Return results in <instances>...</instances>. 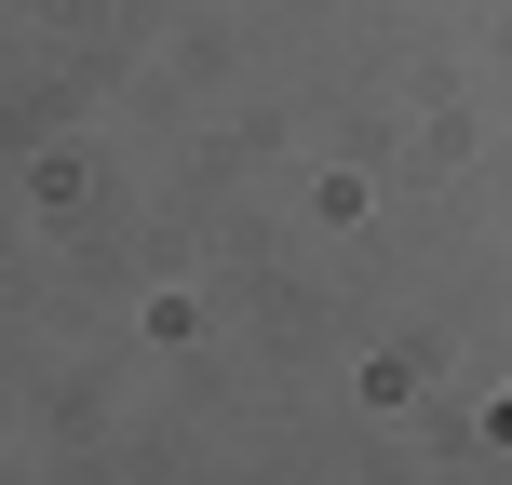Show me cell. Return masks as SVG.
I'll return each instance as SVG.
<instances>
[{
	"label": "cell",
	"mask_w": 512,
	"mask_h": 485,
	"mask_svg": "<svg viewBox=\"0 0 512 485\" xmlns=\"http://www.w3.org/2000/svg\"><path fill=\"white\" fill-rule=\"evenodd\" d=\"M499 432H512V418H499Z\"/></svg>",
	"instance_id": "1"
}]
</instances>
